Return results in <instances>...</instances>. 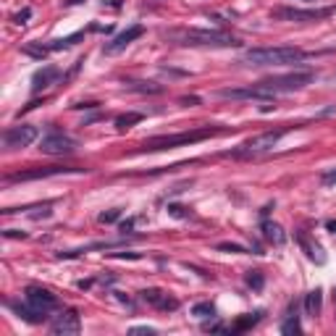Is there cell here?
<instances>
[{
	"mask_svg": "<svg viewBox=\"0 0 336 336\" xmlns=\"http://www.w3.org/2000/svg\"><path fill=\"white\" fill-rule=\"evenodd\" d=\"M61 76V69L58 66H45V69H39L34 76H32V89L34 92H39V89H48L50 84H55Z\"/></svg>",
	"mask_w": 336,
	"mask_h": 336,
	"instance_id": "15",
	"label": "cell"
},
{
	"mask_svg": "<svg viewBox=\"0 0 336 336\" xmlns=\"http://www.w3.org/2000/svg\"><path fill=\"white\" fill-rule=\"evenodd\" d=\"M142 302L152 305V307H158V310H176L179 302L173 297H168L166 292H161V289H145V292H140Z\"/></svg>",
	"mask_w": 336,
	"mask_h": 336,
	"instance_id": "14",
	"label": "cell"
},
{
	"mask_svg": "<svg viewBox=\"0 0 336 336\" xmlns=\"http://www.w3.org/2000/svg\"><path fill=\"white\" fill-rule=\"evenodd\" d=\"M176 45H192V48H239V39L226 32H210V29H179L166 34Z\"/></svg>",
	"mask_w": 336,
	"mask_h": 336,
	"instance_id": "1",
	"label": "cell"
},
{
	"mask_svg": "<svg viewBox=\"0 0 336 336\" xmlns=\"http://www.w3.org/2000/svg\"><path fill=\"white\" fill-rule=\"evenodd\" d=\"M321 307H323V292L321 289H312V292H307L305 297V312L310 318H318L321 315Z\"/></svg>",
	"mask_w": 336,
	"mask_h": 336,
	"instance_id": "17",
	"label": "cell"
},
{
	"mask_svg": "<svg viewBox=\"0 0 336 336\" xmlns=\"http://www.w3.org/2000/svg\"><path fill=\"white\" fill-rule=\"evenodd\" d=\"M300 244H302V250L307 252V258H310V260H315V263H326V255L321 252V247H318V244H312L305 234H300Z\"/></svg>",
	"mask_w": 336,
	"mask_h": 336,
	"instance_id": "22",
	"label": "cell"
},
{
	"mask_svg": "<svg viewBox=\"0 0 336 336\" xmlns=\"http://www.w3.org/2000/svg\"><path fill=\"white\" fill-rule=\"evenodd\" d=\"M333 302H336V286H333Z\"/></svg>",
	"mask_w": 336,
	"mask_h": 336,
	"instance_id": "39",
	"label": "cell"
},
{
	"mask_svg": "<svg viewBox=\"0 0 336 336\" xmlns=\"http://www.w3.org/2000/svg\"><path fill=\"white\" fill-rule=\"evenodd\" d=\"M134 223H137V221H134V218L124 221V223H121V231H124V234H126V231H131V229H134Z\"/></svg>",
	"mask_w": 336,
	"mask_h": 336,
	"instance_id": "35",
	"label": "cell"
},
{
	"mask_svg": "<svg viewBox=\"0 0 336 336\" xmlns=\"http://www.w3.org/2000/svg\"><path fill=\"white\" fill-rule=\"evenodd\" d=\"M145 34V27H140V24H134V27H129L126 32H121L118 37H113V39H110L108 45H105V48H103V53L105 55H116V53H121V50H126L129 48V45L134 42V39H140Z\"/></svg>",
	"mask_w": 336,
	"mask_h": 336,
	"instance_id": "13",
	"label": "cell"
},
{
	"mask_svg": "<svg viewBox=\"0 0 336 336\" xmlns=\"http://www.w3.org/2000/svg\"><path fill=\"white\" fill-rule=\"evenodd\" d=\"M37 137H39L37 126H32V124H21V126H11V129L3 134V142H6L8 150H18V147H29Z\"/></svg>",
	"mask_w": 336,
	"mask_h": 336,
	"instance_id": "8",
	"label": "cell"
},
{
	"mask_svg": "<svg viewBox=\"0 0 336 336\" xmlns=\"http://www.w3.org/2000/svg\"><path fill=\"white\" fill-rule=\"evenodd\" d=\"M79 3H84V0H66V6H79Z\"/></svg>",
	"mask_w": 336,
	"mask_h": 336,
	"instance_id": "38",
	"label": "cell"
},
{
	"mask_svg": "<svg viewBox=\"0 0 336 336\" xmlns=\"http://www.w3.org/2000/svg\"><path fill=\"white\" fill-rule=\"evenodd\" d=\"M221 134V129H194V131H182V134H166V137H150L142 142L145 152H158V150H173V147H182V145H194V142H203Z\"/></svg>",
	"mask_w": 336,
	"mask_h": 336,
	"instance_id": "3",
	"label": "cell"
},
{
	"mask_svg": "<svg viewBox=\"0 0 336 336\" xmlns=\"http://www.w3.org/2000/svg\"><path fill=\"white\" fill-rule=\"evenodd\" d=\"M260 318H263V312L258 310V312H247V315H242L234 326H229V331L231 333H242V331H250L252 326H258L260 323Z\"/></svg>",
	"mask_w": 336,
	"mask_h": 336,
	"instance_id": "19",
	"label": "cell"
},
{
	"mask_svg": "<svg viewBox=\"0 0 336 336\" xmlns=\"http://www.w3.org/2000/svg\"><path fill=\"white\" fill-rule=\"evenodd\" d=\"M307 58L305 50L300 48H252L244 53V63L250 66H292V63H302Z\"/></svg>",
	"mask_w": 336,
	"mask_h": 336,
	"instance_id": "2",
	"label": "cell"
},
{
	"mask_svg": "<svg viewBox=\"0 0 336 336\" xmlns=\"http://www.w3.org/2000/svg\"><path fill=\"white\" fill-rule=\"evenodd\" d=\"M126 89H131V92H145V95H161L163 84H155V82H126Z\"/></svg>",
	"mask_w": 336,
	"mask_h": 336,
	"instance_id": "20",
	"label": "cell"
},
{
	"mask_svg": "<svg viewBox=\"0 0 336 336\" xmlns=\"http://www.w3.org/2000/svg\"><path fill=\"white\" fill-rule=\"evenodd\" d=\"M118 218H121V210H108V213L100 215V223H113V221H118Z\"/></svg>",
	"mask_w": 336,
	"mask_h": 336,
	"instance_id": "30",
	"label": "cell"
},
{
	"mask_svg": "<svg viewBox=\"0 0 336 336\" xmlns=\"http://www.w3.org/2000/svg\"><path fill=\"white\" fill-rule=\"evenodd\" d=\"M323 184H326V187H333V184H336V171H328V173L323 176Z\"/></svg>",
	"mask_w": 336,
	"mask_h": 336,
	"instance_id": "33",
	"label": "cell"
},
{
	"mask_svg": "<svg viewBox=\"0 0 336 336\" xmlns=\"http://www.w3.org/2000/svg\"><path fill=\"white\" fill-rule=\"evenodd\" d=\"M21 53L24 55H29V58H37V61H42V58H48V53H53L48 45H42V42H27L24 48H21Z\"/></svg>",
	"mask_w": 336,
	"mask_h": 336,
	"instance_id": "21",
	"label": "cell"
},
{
	"mask_svg": "<svg viewBox=\"0 0 336 336\" xmlns=\"http://www.w3.org/2000/svg\"><path fill=\"white\" fill-rule=\"evenodd\" d=\"M61 173H82V168L74 166H45V168H32V171H18L11 173L6 182H32V179H48V176H61Z\"/></svg>",
	"mask_w": 336,
	"mask_h": 336,
	"instance_id": "9",
	"label": "cell"
},
{
	"mask_svg": "<svg viewBox=\"0 0 336 336\" xmlns=\"http://www.w3.org/2000/svg\"><path fill=\"white\" fill-rule=\"evenodd\" d=\"M140 121H142V113H124V116L116 118V129H118V131H126V129H131L134 124H140Z\"/></svg>",
	"mask_w": 336,
	"mask_h": 336,
	"instance_id": "24",
	"label": "cell"
},
{
	"mask_svg": "<svg viewBox=\"0 0 336 336\" xmlns=\"http://www.w3.org/2000/svg\"><path fill=\"white\" fill-rule=\"evenodd\" d=\"M215 250H218V252H234V255H247V250H244L242 244H231V242H223V244H218Z\"/></svg>",
	"mask_w": 336,
	"mask_h": 336,
	"instance_id": "28",
	"label": "cell"
},
{
	"mask_svg": "<svg viewBox=\"0 0 336 336\" xmlns=\"http://www.w3.org/2000/svg\"><path fill=\"white\" fill-rule=\"evenodd\" d=\"M244 281H247V286H250V289H255V292H260V289L265 286V279H263V273H260V271H250L247 276H244Z\"/></svg>",
	"mask_w": 336,
	"mask_h": 336,
	"instance_id": "27",
	"label": "cell"
},
{
	"mask_svg": "<svg viewBox=\"0 0 336 336\" xmlns=\"http://www.w3.org/2000/svg\"><path fill=\"white\" fill-rule=\"evenodd\" d=\"M27 302L34 305L42 312H53L58 307V297L50 292V289H45V286H29L27 289Z\"/></svg>",
	"mask_w": 336,
	"mask_h": 336,
	"instance_id": "12",
	"label": "cell"
},
{
	"mask_svg": "<svg viewBox=\"0 0 336 336\" xmlns=\"http://www.w3.org/2000/svg\"><path fill=\"white\" fill-rule=\"evenodd\" d=\"M168 213L171 215H176V218H187L189 213H187V208H182V205H168Z\"/></svg>",
	"mask_w": 336,
	"mask_h": 336,
	"instance_id": "31",
	"label": "cell"
},
{
	"mask_svg": "<svg viewBox=\"0 0 336 336\" xmlns=\"http://www.w3.org/2000/svg\"><path fill=\"white\" fill-rule=\"evenodd\" d=\"M182 103L187 105V103H192V105H197L200 103V97H182Z\"/></svg>",
	"mask_w": 336,
	"mask_h": 336,
	"instance_id": "36",
	"label": "cell"
},
{
	"mask_svg": "<svg viewBox=\"0 0 336 336\" xmlns=\"http://www.w3.org/2000/svg\"><path fill=\"white\" fill-rule=\"evenodd\" d=\"M50 331L55 336H76L82 331V321H79V312L76 310H63L61 315L53 321Z\"/></svg>",
	"mask_w": 336,
	"mask_h": 336,
	"instance_id": "11",
	"label": "cell"
},
{
	"mask_svg": "<svg viewBox=\"0 0 336 336\" xmlns=\"http://www.w3.org/2000/svg\"><path fill=\"white\" fill-rule=\"evenodd\" d=\"M218 97L223 100H271L276 97L273 92H268L260 84H250V87H234V89H221Z\"/></svg>",
	"mask_w": 336,
	"mask_h": 336,
	"instance_id": "10",
	"label": "cell"
},
{
	"mask_svg": "<svg viewBox=\"0 0 336 336\" xmlns=\"http://www.w3.org/2000/svg\"><path fill=\"white\" fill-rule=\"evenodd\" d=\"M8 239H27V231H18V229H6L3 231Z\"/></svg>",
	"mask_w": 336,
	"mask_h": 336,
	"instance_id": "32",
	"label": "cell"
},
{
	"mask_svg": "<svg viewBox=\"0 0 336 336\" xmlns=\"http://www.w3.org/2000/svg\"><path fill=\"white\" fill-rule=\"evenodd\" d=\"M263 236L271 242V244H276V247H281V244L286 242L284 229L279 226V223H271V221H263Z\"/></svg>",
	"mask_w": 336,
	"mask_h": 336,
	"instance_id": "18",
	"label": "cell"
},
{
	"mask_svg": "<svg viewBox=\"0 0 336 336\" xmlns=\"http://www.w3.org/2000/svg\"><path fill=\"white\" fill-rule=\"evenodd\" d=\"M192 315L194 318H213L215 315V305L213 302H197L192 307Z\"/></svg>",
	"mask_w": 336,
	"mask_h": 336,
	"instance_id": "25",
	"label": "cell"
},
{
	"mask_svg": "<svg viewBox=\"0 0 336 336\" xmlns=\"http://www.w3.org/2000/svg\"><path fill=\"white\" fill-rule=\"evenodd\" d=\"M289 129H271V131H263L258 134V137L247 140V142H242L236 150H231L229 155H234V158H255V155H263L268 150H273L279 145V140L284 137Z\"/></svg>",
	"mask_w": 336,
	"mask_h": 336,
	"instance_id": "4",
	"label": "cell"
},
{
	"mask_svg": "<svg viewBox=\"0 0 336 336\" xmlns=\"http://www.w3.org/2000/svg\"><path fill=\"white\" fill-rule=\"evenodd\" d=\"M310 82H315V74L312 71H294V74H286V76H271V79H263L258 82L260 87H265L268 92H294V89H302L307 87Z\"/></svg>",
	"mask_w": 336,
	"mask_h": 336,
	"instance_id": "5",
	"label": "cell"
},
{
	"mask_svg": "<svg viewBox=\"0 0 336 336\" xmlns=\"http://www.w3.org/2000/svg\"><path fill=\"white\" fill-rule=\"evenodd\" d=\"M79 39H84V32H76V34H71V37H63V39H53L48 48L55 53V50H66V48H71V45H76Z\"/></svg>",
	"mask_w": 336,
	"mask_h": 336,
	"instance_id": "23",
	"label": "cell"
},
{
	"mask_svg": "<svg viewBox=\"0 0 336 336\" xmlns=\"http://www.w3.org/2000/svg\"><path fill=\"white\" fill-rule=\"evenodd\" d=\"M302 331V323H300V318L297 315H292L289 312V318L281 323V333H286V336H292V333H300Z\"/></svg>",
	"mask_w": 336,
	"mask_h": 336,
	"instance_id": "26",
	"label": "cell"
},
{
	"mask_svg": "<svg viewBox=\"0 0 336 336\" xmlns=\"http://www.w3.org/2000/svg\"><path fill=\"white\" fill-rule=\"evenodd\" d=\"M131 333H155V328H150V326H134Z\"/></svg>",
	"mask_w": 336,
	"mask_h": 336,
	"instance_id": "34",
	"label": "cell"
},
{
	"mask_svg": "<svg viewBox=\"0 0 336 336\" xmlns=\"http://www.w3.org/2000/svg\"><path fill=\"white\" fill-rule=\"evenodd\" d=\"M11 310L16 312L18 318H24L27 323H42V321H48V312H42V310H37L34 305H21V302H11Z\"/></svg>",
	"mask_w": 336,
	"mask_h": 336,
	"instance_id": "16",
	"label": "cell"
},
{
	"mask_svg": "<svg viewBox=\"0 0 336 336\" xmlns=\"http://www.w3.org/2000/svg\"><path fill=\"white\" fill-rule=\"evenodd\" d=\"M29 18H32V8H21V11L13 16V21H16V24H27Z\"/></svg>",
	"mask_w": 336,
	"mask_h": 336,
	"instance_id": "29",
	"label": "cell"
},
{
	"mask_svg": "<svg viewBox=\"0 0 336 336\" xmlns=\"http://www.w3.org/2000/svg\"><path fill=\"white\" fill-rule=\"evenodd\" d=\"M39 150L45 155H69V152L76 150V142L69 137V134H63V131H50V134H45V137H42Z\"/></svg>",
	"mask_w": 336,
	"mask_h": 336,
	"instance_id": "7",
	"label": "cell"
},
{
	"mask_svg": "<svg viewBox=\"0 0 336 336\" xmlns=\"http://www.w3.org/2000/svg\"><path fill=\"white\" fill-rule=\"evenodd\" d=\"M326 229H328V231H333V234H336V221H328V223H326Z\"/></svg>",
	"mask_w": 336,
	"mask_h": 336,
	"instance_id": "37",
	"label": "cell"
},
{
	"mask_svg": "<svg viewBox=\"0 0 336 336\" xmlns=\"http://www.w3.org/2000/svg\"><path fill=\"white\" fill-rule=\"evenodd\" d=\"M333 13H336L333 6H326V8H273L271 11V16L279 21H321Z\"/></svg>",
	"mask_w": 336,
	"mask_h": 336,
	"instance_id": "6",
	"label": "cell"
}]
</instances>
